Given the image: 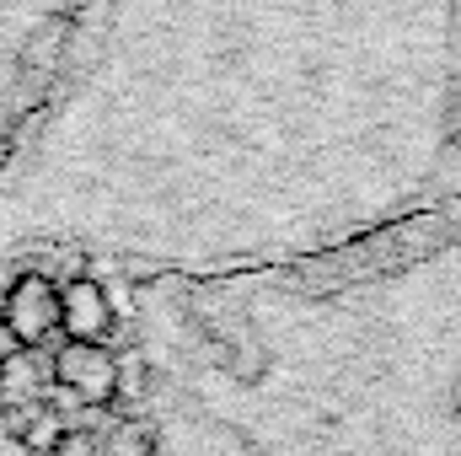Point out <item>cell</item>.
<instances>
[{
  "instance_id": "2",
  "label": "cell",
  "mask_w": 461,
  "mask_h": 456,
  "mask_svg": "<svg viewBox=\"0 0 461 456\" xmlns=\"http://www.w3.org/2000/svg\"><path fill=\"white\" fill-rule=\"evenodd\" d=\"M0 328L16 349H43L59 333V285L43 269H27L0 296Z\"/></svg>"
},
{
  "instance_id": "3",
  "label": "cell",
  "mask_w": 461,
  "mask_h": 456,
  "mask_svg": "<svg viewBox=\"0 0 461 456\" xmlns=\"http://www.w3.org/2000/svg\"><path fill=\"white\" fill-rule=\"evenodd\" d=\"M49 376H54V387L65 397H76L86 408H108L118 397V354L108 343H70L65 339Z\"/></svg>"
},
{
  "instance_id": "8",
  "label": "cell",
  "mask_w": 461,
  "mask_h": 456,
  "mask_svg": "<svg viewBox=\"0 0 461 456\" xmlns=\"http://www.w3.org/2000/svg\"><path fill=\"white\" fill-rule=\"evenodd\" d=\"M0 456H32L27 446H22V435H16V430H11L5 419H0Z\"/></svg>"
},
{
  "instance_id": "4",
  "label": "cell",
  "mask_w": 461,
  "mask_h": 456,
  "mask_svg": "<svg viewBox=\"0 0 461 456\" xmlns=\"http://www.w3.org/2000/svg\"><path fill=\"white\" fill-rule=\"evenodd\" d=\"M113 328V301L97 279H70L59 285V333L70 343H103Z\"/></svg>"
},
{
  "instance_id": "7",
  "label": "cell",
  "mask_w": 461,
  "mask_h": 456,
  "mask_svg": "<svg viewBox=\"0 0 461 456\" xmlns=\"http://www.w3.org/2000/svg\"><path fill=\"white\" fill-rule=\"evenodd\" d=\"M49 456H103V441L97 435H86V430H65L59 435V446Z\"/></svg>"
},
{
  "instance_id": "6",
  "label": "cell",
  "mask_w": 461,
  "mask_h": 456,
  "mask_svg": "<svg viewBox=\"0 0 461 456\" xmlns=\"http://www.w3.org/2000/svg\"><path fill=\"white\" fill-rule=\"evenodd\" d=\"M156 446H150V435L140 430V424H118L113 435L103 441V456H150Z\"/></svg>"
},
{
  "instance_id": "5",
  "label": "cell",
  "mask_w": 461,
  "mask_h": 456,
  "mask_svg": "<svg viewBox=\"0 0 461 456\" xmlns=\"http://www.w3.org/2000/svg\"><path fill=\"white\" fill-rule=\"evenodd\" d=\"M43 387V365H38V349H11L0 360V403H32Z\"/></svg>"
},
{
  "instance_id": "1",
  "label": "cell",
  "mask_w": 461,
  "mask_h": 456,
  "mask_svg": "<svg viewBox=\"0 0 461 456\" xmlns=\"http://www.w3.org/2000/svg\"><path fill=\"white\" fill-rule=\"evenodd\" d=\"M65 0H0V161L38 108L59 49H65Z\"/></svg>"
}]
</instances>
